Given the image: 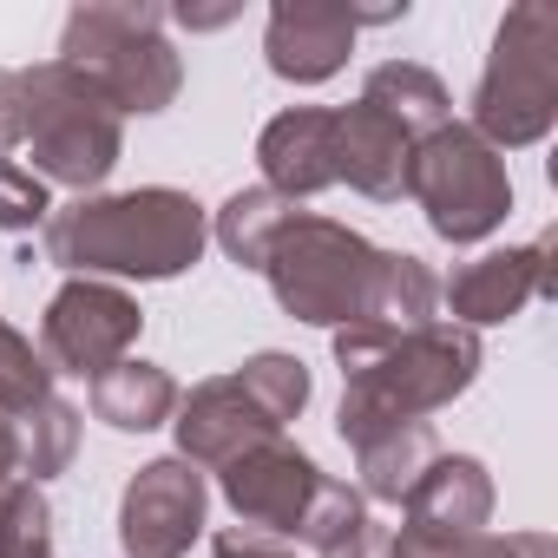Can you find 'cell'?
<instances>
[{
    "label": "cell",
    "mask_w": 558,
    "mask_h": 558,
    "mask_svg": "<svg viewBox=\"0 0 558 558\" xmlns=\"http://www.w3.org/2000/svg\"><path fill=\"white\" fill-rule=\"evenodd\" d=\"M210 243V210L178 184H138V191H93L73 204H53L40 250L66 276L99 283H171Z\"/></svg>",
    "instance_id": "cell-1"
},
{
    "label": "cell",
    "mask_w": 558,
    "mask_h": 558,
    "mask_svg": "<svg viewBox=\"0 0 558 558\" xmlns=\"http://www.w3.org/2000/svg\"><path fill=\"white\" fill-rule=\"evenodd\" d=\"M480 362L486 349L460 323H427L414 336H336V421H427L480 381Z\"/></svg>",
    "instance_id": "cell-2"
},
{
    "label": "cell",
    "mask_w": 558,
    "mask_h": 558,
    "mask_svg": "<svg viewBox=\"0 0 558 558\" xmlns=\"http://www.w3.org/2000/svg\"><path fill=\"white\" fill-rule=\"evenodd\" d=\"M165 8L145 0H86L60 27V66H73L119 119H151L184 93V60L165 34Z\"/></svg>",
    "instance_id": "cell-3"
},
{
    "label": "cell",
    "mask_w": 558,
    "mask_h": 558,
    "mask_svg": "<svg viewBox=\"0 0 558 558\" xmlns=\"http://www.w3.org/2000/svg\"><path fill=\"white\" fill-rule=\"evenodd\" d=\"M303 408H310V362H296L283 349H263V355L236 362L230 375H210L191 395H178V414H171L178 460L217 473L263 440H283V427Z\"/></svg>",
    "instance_id": "cell-4"
},
{
    "label": "cell",
    "mask_w": 558,
    "mask_h": 558,
    "mask_svg": "<svg viewBox=\"0 0 558 558\" xmlns=\"http://www.w3.org/2000/svg\"><path fill=\"white\" fill-rule=\"evenodd\" d=\"M14 73H21V151L34 158L27 171L40 184H66L93 197L125 158V119L60 60L14 66Z\"/></svg>",
    "instance_id": "cell-5"
},
{
    "label": "cell",
    "mask_w": 558,
    "mask_h": 558,
    "mask_svg": "<svg viewBox=\"0 0 558 558\" xmlns=\"http://www.w3.org/2000/svg\"><path fill=\"white\" fill-rule=\"evenodd\" d=\"M499 158L538 145L558 125V8L519 0L493 27V53L473 86V119H466Z\"/></svg>",
    "instance_id": "cell-6"
},
{
    "label": "cell",
    "mask_w": 558,
    "mask_h": 558,
    "mask_svg": "<svg viewBox=\"0 0 558 558\" xmlns=\"http://www.w3.org/2000/svg\"><path fill=\"white\" fill-rule=\"evenodd\" d=\"M375 243L323 210H290V223L276 230L269 256H263V283L269 296L283 303V316L310 323V329H349L368 290V269H375Z\"/></svg>",
    "instance_id": "cell-7"
},
{
    "label": "cell",
    "mask_w": 558,
    "mask_h": 558,
    "mask_svg": "<svg viewBox=\"0 0 558 558\" xmlns=\"http://www.w3.org/2000/svg\"><path fill=\"white\" fill-rule=\"evenodd\" d=\"M408 197L421 204V217L440 243H486L512 210V171L466 119H447L440 132H427L414 145Z\"/></svg>",
    "instance_id": "cell-8"
},
{
    "label": "cell",
    "mask_w": 558,
    "mask_h": 558,
    "mask_svg": "<svg viewBox=\"0 0 558 558\" xmlns=\"http://www.w3.org/2000/svg\"><path fill=\"white\" fill-rule=\"evenodd\" d=\"M145 336V310L132 290L99 283V276H66L53 290L47 316H40V355L53 375H80L99 381L106 368H119Z\"/></svg>",
    "instance_id": "cell-9"
},
{
    "label": "cell",
    "mask_w": 558,
    "mask_h": 558,
    "mask_svg": "<svg viewBox=\"0 0 558 558\" xmlns=\"http://www.w3.org/2000/svg\"><path fill=\"white\" fill-rule=\"evenodd\" d=\"M204 519H210V480H204V466H191L178 453L145 460L119 493L125 558H184L204 538Z\"/></svg>",
    "instance_id": "cell-10"
},
{
    "label": "cell",
    "mask_w": 558,
    "mask_h": 558,
    "mask_svg": "<svg viewBox=\"0 0 558 558\" xmlns=\"http://www.w3.org/2000/svg\"><path fill=\"white\" fill-rule=\"evenodd\" d=\"M401 8H349V0H276L269 8V27H263V60L276 80L290 86H323L349 66L355 53V34L375 27V21H401Z\"/></svg>",
    "instance_id": "cell-11"
},
{
    "label": "cell",
    "mask_w": 558,
    "mask_h": 558,
    "mask_svg": "<svg viewBox=\"0 0 558 558\" xmlns=\"http://www.w3.org/2000/svg\"><path fill=\"white\" fill-rule=\"evenodd\" d=\"M558 230L532 236V243H512V250H486L473 263L453 269V283H440V303L453 310L460 329H499V323H519L532 303L558 296Z\"/></svg>",
    "instance_id": "cell-12"
},
{
    "label": "cell",
    "mask_w": 558,
    "mask_h": 558,
    "mask_svg": "<svg viewBox=\"0 0 558 558\" xmlns=\"http://www.w3.org/2000/svg\"><path fill=\"white\" fill-rule=\"evenodd\" d=\"M493 519V473L473 453H434V466L401 499V532L388 538V558H434Z\"/></svg>",
    "instance_id": "cell-13"
},
{
    "label": "cell",
    "mask_w": 558,
    "mask_h": 558,
    "mask_svg": "<svg viewBox=\"0 0 558 558\" xmlns=\"http://www.w3.org/2000/svg\"><path fill=\"white\" fill-rule=\"evenodd\" d=\"M323 466L296 447V440H263L250 453H236L230 466H217V493L236 512V525L269 532V538H296L310 499L323 493Z\"/></svg>",
    "instance_id": "cell-14"
},
{
    "label": "cell",
    "mask_w": 558,
    "mask_h": 558,
    "mask_svg": "<svg viewBox=\"0 0 558 558\" xmlns=\"http://www.w3.org/2000/svg\"><path fill=\"white\" fill-rule=\"evenodd\" d=\"M256 165H263V191H276L283 204L323 197L336 184V106H290L256 132Z\"/></svg>",
    "instance_id": "cell-15"
},
{
    "label": "cell",
    "mask_w": 558,
    "mask_h": 558,
    "mask_svg": "<svg viewBox=\"0 0 558 558\" xmlns=\"http://www.w3.org/2000/svg\"><path fill=\"white\" fill-rule=\"evenodd\" d=\"M408 158H414V138L388 112H375L368 99L336 106V184L362 191L368 204H401L408 197Z\"/></svg>",
    "instance_id": "cell-16"
},
{
    "label": "cell",
    "mask_w": 558,
    "mask_h": 558,
    "mask_svg": "<svg viewBox=\"0 0 558 558\" xmlns=\"http://www.w3.org/2000/svg\"><path fill=\"white\" fill-rule=\"evenodd\" d=\"M336 434L355 447V473H362L355 493L368 506H401L440 453L434 421H336Z\"/></svg>",
    "instance_id": "cell-17"
},
{
    "label": "cell",
    "mask_w": 558,
    "mask_h": 558,
    "mask_svg": "<svg viewBox=\"0 0 558 558\" xmlns=\"http://www.w3.org/2000/svg\"><path fill=\"white\" fill-rule=\"evenodd\" d=\"M434 310H440V276L421 256H408V250H381L375 269H368L355 323L336 329V336H414V329L440 323Z\"/></svg>",
    "instance_id": "cell-18"
},
{
    "label": "cell",
    "mask_w": 558,
    "mask_h": 558,
    "mask_svg": "<svg viewBox=\"0 0 558 558\" xmlns=\"http://www.w3.org/2000/svg\"><path fill=\"white\" fill-rule=\"evenodd\" d=\"M178 381L171 368L145 362V355H125L119 368H106L99 381H86V401H93V421H106L112 434H151V427H171L178 414Z\"/></svg>",
    "instance_id": "cell-19"
},
{
    "label": "cell",
    "mask_w": 558,
    "mask_h": 558,
    "mask_svg": "<svg viewBox=\"0 0 558 558\" xmlns=\"http://www.w3.org/2000/svg\"><path fill=\"white\" fill-rule=\"evenodd\" d=\"M296 538L310 545V558H388V532H381L375 506L342 480H323V493L310 499Z\"/></svg>",
    "instance_id": "cell-20"
},
{
    "label": "cell",
    "mask_w": 558,
    "mask_h": 558,
    "mask_svg": "<svg viewBox=\"0 0 558 558\" xmlns=\"http://www.w3.org/2000/svg\"><path fill=\"white\" fill-rule=\"evenodd\" d=\"M362 99H368L375 112H388L414 145L453 119V93H447V80H440L434 66H421V60H381V66L362 80Z\"/></svg>",
    "instance_id": "cell-21"
},
{
    "label": "cell",
    "mask_w": 558,
    "mask_h": 558,
    "mask_svg": "<svg viewBox=\"0 0 558 558\" xmlns=\"http://www.w3.org/2000/svg\"><path fill=\"white\" fill-rule=\"evenodd\" d=\"M290 210H296V204H283L276 191L243 184V191H230V197L210 210V243H217L236 269H263V256H269L276 230L290 223Z\"/></svg>",
    "instance_id": "cell-22"
},
{
    "label": "cell",
    "mask_w": 558,
    "mask_h": 558,
    "mask_svg": "<svg viewBox=\"0 0 558 558\" xmlns=\"http://www.w3.org/2000/svg\"><path fill=\"white\" fill-rule=\"evenodd\" d=\"M14 447H21V480L47 486V480L66 473L73 453H80V408L60 401V395H47L40 408H27V414L14 421Z\"/></svg>",
    "instance_id": "cell-23"
},
{
    "label": "cell",
    "mask_w": 558,
    "mask_h": 558,
    "mask_svg": "<svg viewBox=\"0 0 558 558\" xmlns=\"http://www.w3.org/2000/svg\"><path fill=\"white\" fill-rule=\"evenodd\" d=\"M0 558H53L47 486H34V480H8V486H0Z\"/></svg>",
    "instance_id": "cell-24"
},
{
    "label": "cell",
    "mask_w": 558,
    "mask_h": 558,
    "mask_svg": "<svg viewBox=\"0 0 558 558\" xmlns=\"http://www.w3.org/2000/svg\"><path fill=\"white\" fill-rule=\"evenodd\" d=\"M47 395H53V368H47V355H40L14 323H0V414L21 421V414L40 408Z\"/></svg>",
    "instance_id": "cell-25"
},
{
    "label": "cell",
    "mask_w": 558,
    "mask_h": 558,
    "mask_svg": "<svg viewBox=\"0 0 558 558\" xmlns=\"http://www.w3.org/2000/svg\"><path fill=\"white\" fill-rule=\"evenodd\" d=\"M47 217H53L47 184H40L21 158H0V230H8V236H27V230H47Z\"/></svg>",
    "instance_id": "cell-26"
},
{
    "label": "cell",
    "mask_w": 558,
    "mask_h": 558,
    "mask_svg": "<svg viewBox=\"0 0 558 558\" xmlns=\"http://www.w3.org/2000/svg\"><path fill=\"white\" fill-rule=\"evenodd\" d=\"M434 558H551V538L545 532H473Z\"/></svg>",
    "instance_id": "cell-27"
},
{
    "label": "cell",
    "mask_w": 558,
    "mask_h": 558,
    "mask_svg": "<svg viewBox=\"0 0 558 558\" xmlns=\"http://www.w3.org/2000/svg\"><path fill=\"white\" fill-rule=\"evenodd\" d=\"M210 558H296V545L269 538V532H250V525H223L210 538Z\"/></svg>",
    "instance_id": "cell-28"
},
{
    "label": "cell",
    "mask_w": 558,
    "mask_h": 558,
    "mask_svg": "<svg viewBox=\"0 0 558 558\" xmlns=\"http://www.w3.org/2000/svg\"><path fill=\"white\" fill-rule=\"evenodd\" d=\"M21 151V73L0 66V158Z\"/></svg>",
    "instance_id": "cell-29"
},
{
    "label": "cell",
    "mask_w": 558,
    "mask_h": 558,
    "mask_svg": "<svg viewBox=\"0 0 558 558\" xmlns=\"http://www.w3.org/2000/svg\"><path fill=\"white\" fill-rule=\"evenodd\" d=\"M8 480H21V447H14V421L0 414V486Z\"/></svg>",
    "instance_id": "cell-30"
}]
</instances>
